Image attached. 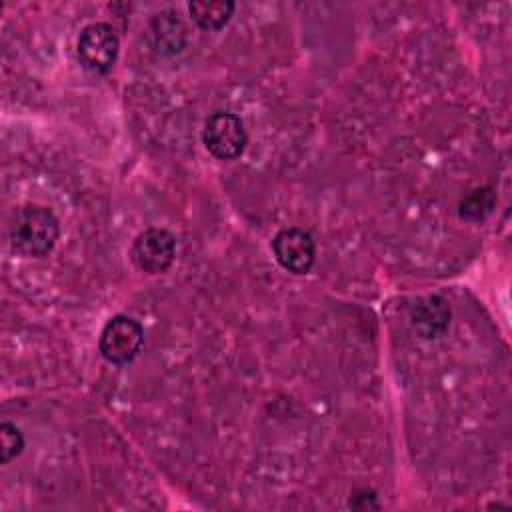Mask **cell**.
Listing matches in <instances>:
<instances>
[{
    "instance_id": "6da1fadb",
    "label": "cell",
    "mask_w": 512,
    "mask_h": 512,
    "mask_svg": "<svg viewBox=\"0 0 512 512\" xmlns=\"http://www.w3.org/2000/svg\"><path fill=\"white\" fill-rule=\"evenodd\" d=\"M8 234L14 252L38 258L54 248L60 236V224L50 208L40 204H24L16 208Z\"/></svg>"
},
{
    "instance_id": "7a4b0ae2",
    "label": "cell",
    "mask_w": 512,
    "mask_h": 512,
    "mask_svg": "<svg viewBox=\"0 0 512 512\" xmlns=\"http://www.w3.org/2000/svg\"><path fill=\"white\" fill-rule=\"evenodd\" d=\"M144 344V328L138 320L118 314L112 316L98 338L100 354L112 364L132 362Z\"/></svg>"
},
{
    "instance_id": "3957f363",
    "label": "cell",
    "mask_w": 512,
    "mask_h": 512,
    "mask_svg": "<svg viewBox=\"0 0 512 512\" xmlns=\"http://www.w3.org/2000/svg\"><path fill=\"white\" fill-rule=\"evenodd\" d=\"M76 50L78 60L86 70L94 74H104L114 66L118 58L120 40L110 24L92 22L82 28Z\"/></svg>"
},
{
    "instance_id": "277c9868",
    "label": "cell",
    "mask_w": 512,
    "mask_h": 512,
    "mask_svg": "<svg viewBox=\"0 0 512 512\" xmlns=\"http://www.w3.org/2000/svg\"><path fill=\"white\" fill-rule=\"evenodd\" d=\"M202 142L214 158L234 160L244 152L248 136L238 114L214 112L204 122Z\"/></svg>"
},
{
    "instance_id": "5b68a950",
    "label": "cell",
    "mask_w": 512,
    "mask_h": 512,
    "mask_svg": "<svg viewBox=\"0 0 512 512\" xmlns=\"http://www.w3.org/2000/svg\"><path fill=\"white\" fill-rule=\"evenodd\" d=\"M130 258L142 272L162 274L176 258V238L164 228H146L134 238Z\"/></svg>"
},
{
    "instance_id": "8992f818",
    "label": "cell",
    "mask_w": 512,
    "mask_h": 512,
    "mask_svg": "<svg viewBox=\"0 0 512 512\" xmlns=\"http://www.w3.org/2000/svg\"><path fill=\"white\" fill-rule=\"evenodd\" d=\"M272 252L276 262L292 272V274H306L310 272L316 260V244L310 232L290 226L276 232L272 238Z\"/></svg>"
},
{
    "instance_id": "52a82bcc",
    "label": "cell",
    "mask_w": 512,
    "mask_h": 512,
    "mask_svg": "<svg viewBox=\"0 0 512 512\" xmlns=\"http://www.w3.org/2000/svg\"><path fill=\"white\" fill-rule=\"evenodd\" d=\"M410 320L424 338H436L450 324V306L442 296L418 298L410 308Z\"/></svg>"
},
{
    "instance_id": "ba28073f",
    "label": "cell",
    "mask_w": 512,
    "mask_h": 512,
    "mask_svg": "<svg viewBox=\"0 0 512 512\" xmlns=\"http://www.w3.org/2000/svg\"><path fill=\"white\" fill-rule=\"evenodd\" d=\"M192 20L202 30H220L234 12V2L230 0H196L188 4Z\"/></svg>"
},
{
    "instance_id": "9c48e42d",
    "label": "cell",
    "mask_w": 512,
    "mask_h": 512,
    "mask_svg": "<svg viewBox=\"0 0 512 512\" xmlns=\"http://www.w3.org/2000/svg\"><path fill=\"white\" fill-rule=\"evenodd\" d=\"M22 448H24L22 432L10 422H2L0 424V462L8 464L22 452Z\"/></svg>"
}]
</instances>
